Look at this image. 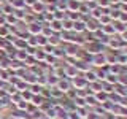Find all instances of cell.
I'll use <instances>...</instances> for the list:
<instances>
[{"mask_svg":"<svg viewBox=\"0 0 127 119\" xmlns=\"http://www.w3.org/2000/svg\"><path fill=\"white\" fill-rule=\"evenodd\" d=\"M41 29H43V26L40 22H30V24H27V33L29 35H40L41 33Z\"/></svg>","mask_w":127,"mask_h":119,"instance_id":"obj_1","label":"cell"},{"mask_svg":"<svg viewBox=\"0 0 127 119\" xmlns=\"http://www.w3.org/2000/svg\"><path fill=\"white\" fill-rule=\"evenodd\" d=\"M33 59L35 60H40V62H45V59H46V53H45V49H35V53H33Z\"/></svg>","mask_w":127,"mask_h":119,"instance_id":"obj_6","label":"cell"},{"mask_svg":"<svg viewBox=\"0 0 127 119\" xmlns=\"http://www.w3.org/2000/svg\"><path fill=\"white\" fill-rule=\"evenodd\" d=\"M10 35V26H0V38H6Z\"/></svg>","mask_w":127,"mask_h":119,"instance_id":"obj_12","label":"cell"},{"mask_svg":"<svg viewBox=\"0 0 127 119\" xmlns=\"http://www.w3.org/2000/svg\"><path fill=\"white\" fill-rule=\"evenodd\" d=\"M126 63H127V62H126Z\"/></svg>","mask_w":127,"mask_h":119,"instance_id":"obj_18","label":"cell"},{"mask_svg":"<svg viewBox=\"0 0 127 119\" xmlns=\"http://www.w3.org/2000/svg\"><path fill=\"white\" fill-rule=\"evenodd\" d=\"M56 87H57V89L61 90L62 94H65L68 89H71V83L68 81V79H62V78H59V81H57V84H56Z\"/></svg>","mask_w":127,"mask_h":119,"instance_id":"obj_2","label":"cell"},{"mask_svg":"<svg viewBox=\"0 0 127 119\" xmlns=\"http://www.w3.org/2000/svg\"><path fill=\"white\" fill-rule=\"evenodd\" d=\"M48 26L51 27L53 32H62V21H57V19H53Z\"/></svg>","mask_w":127,"mask_h":119,"instance_id":"obj_7","label":"cell"},{"mask_svg":"<svg viewBox=\"0 0 127 119\" xmlns=\"http://www.w3.org/2000/svg\"><path fill=\"white\" fill-rule=\"evenodd\" d=\"M30 102L33 103V106H41V105H43V97H41V94H35V95H32Z\"/></svg>","mask_w":127,"mask_h":119,"instance_id":"obj_8","label":"cell"},{"mask_svg":"<svg viewBox=\"0 0 127 119\" xmlns=\"http://www.w3.org/2000/svg\"><path fill=\"white\" fill-rule=\"evenodd\" d=\"M73 30L75 32L86 30V22H83V21H73Z\"/></svg>","mask_w":127,"mask_h":119,"instance_id":"obj_9","label":"cell"},{"mask_svg":"<svg viewBox=\"0 0 127 119\" xmlns=\"http://www.w3.org/2000/svg\"><path fill=\"white\" fill-rule=\"evenodd\" d=\"M6 2V0H0V5H2V3H5Z\"/></svg>","mask_w":127,"mask_h":119,"instance_id":"obj_17","label":"cell"},{"mask_svg":"<svg viewBox=\"0 0 127 119\" xmlns=\"http://www.w3.org/2000/svg\"><path fill=\"white\" fill-rule=\"evenodd\" d=\"M86 84H87V81H86L84 78H79V76H75L73 78V86L76 87V89H84Z\"/></svg>","mask_w":127,"mask_h":119,"instance_id":"obj_5","label":"cell"},{"mask_svg":"<svg viewBox=\"0 0 127 119\" xmlns=\"http://www.w3.org/2000/svg\"><path fill=\"white\" fill-rule=\"evenodd\" d=\"M122 37H124V40H126V41H127V30L124 32V35H122Z\"/></svg>","mask_w":127,"mask_h":119,"instance_id":"obj_16","label":"cell"},{"mask_svg":"<svg viewBox=\"0 0 127 119\" xmlns=\"http://www.w3.org/2000/svg\"><path fill=\"white\" fill-rule=\"evenodd\" d=\"M62 30H65V32L73 30V21H70V19H65V21H62Z\"/></svg>","mask_w":127,"mask_h":119,"instance_id":"obj_11","label":"cell"},{"mask_svg":"<svg viewBox=\"0 0 127 119\" xmlns=\"http://www.w3.org/2000/svg\"><path fill=\"white\" fill-rule=\"evenodd\" d=\"M92 63H94V65H105V63H106V57H105V56H102L100 53H98V54H94Z\"/></svg>","mask_w":127,"mask_h":119,"instance_id":"obj_4","label":"cell"},{"mask_svg":"<svg viewBox=\"0 0 127 119\" xmlns=\"http://www.w3.org/2000/svg\"><path fill=\"white\" fill-rule=\"evenodd\" d=\"M114 26L113 24H105V26H102V33H106V35H111L114 33Z\"/></svg>","mask_w":127,"mask_h":119,"instance_id":"obj_10","label":"cell"},{"mask_svg":"<svg viewBox=\"0 0 127 119\" xmlns=\"http://www.w3.org/2000/svg\"><path fill=\"white\" fill-rule=\"evenodd\" d=\"M97 98H98V100H105L106 95H105V94H97Z\"/></svg>","mask_w":127,"mask_h":119,"instance_id":"obj_15","label":"cell"},{"mask_svg":"<svg viewBox=\"0 0 127 119\" xmlns=\"http://www.w3.org/2000/svg\"><path fill=\"white\" fill-rule=\"evenodd\" d=\"M35 2H37V0H24V5H26V6H32Z\"/></svg>","mask_w":127,"mask_h":119,"instance_id":"obj_14","label":"cell"},{"mask_svg":"<svg viewBox=\"0 0 127 119\" xmlns=\"http://www.w3.org/2000/svg\"><path fill=\"white\" fill-rule=\"evenodd\" d=\"M30 8H32V13H33V14H41V13L46 11V5L41 2V0H37Z\"/></svg>","mask_w":127,"mask_h":119,"instance_id":"obj_3","label":"cell"},{"mask_svg":"<svg viewBox=\"0 0 127 119\" xmlns=\"http://www.w3.org/2000/svg\"><path fill=\"white\" fill-rule=\"evenodd\" d=\"M37 45H38V46H46V45H48V38L43 37L41 33L37 35Z\"/></svg>","mask_w":127,"mask_h":119,"instance_id":"obj_13","label":"cell"}]
</instances>
